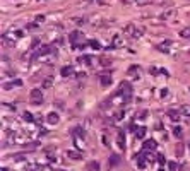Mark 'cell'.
Segmentation results:
<instances>
[{
	"mask_svg": "<svg viewBox=\"0 0 190 171\" xmlns=\"http://www.w3.org/2000/svg\"><path fill=\"white\" fill-rule=\"evenodd\" d=\"M175 152H176V156H182V154H183V146H180V144H178Z\"/></svg>",
	"mask_w": 190,
	"mask_h": 171,
	"instance_id": "25",
	"label": "cell"
},
{
	"mask_svg": "<svg viewBox=\"0 0 190 171\" xmlns=\"http://www.w3.org/2000/svg\"><path fill=\"white\" fill-rule=\"evenodd\" d=\"M180 38H185V39H190V27H185L180 31Z\"/></svg>",
	"mask_w": 190,
	"mask_h": 171,
	"instance_id": "14",
	"label": "cell"
},
{
	"mask_svg": "<svg viewBox=\"0 0 190 171\" xmlns=\"http://www.w3.org/2000/svg\"><path fill=\"white\" fill-rule=\"evenodd\" d=\"M134 29H135V24H127V26L123 27V31H122V33H123L125 36H132Z\"/></svg>",
	"mask_w": 190,
	"mask_h": 171,
	"instance_id": "7",
	"label": "cell"
},
{
	"mask_svg": "<svg viewBox=\"0 0 190 171\" xmlns=\"http://www.w3.org/2000/svg\"><path fill=\"white\" fill-rule=\"evenodd\" d=\"M87 168H89V171H98L99 170V164H98V163H91Z\"/></svg>",
	"mask_w": 190,
	"mask_h": 171,
	"instance_id": "23",
	"label": "cell"
},
{
	"mask_svg": "<svg viewBox=\"0 0 190 171\" xmlns=\"http://www.w3.org/2000/svg\"><path fill=\"white\" fill-rule=\"evenodd\" d=\"M99 63H101V67H108L112 62H110L108 58H101V60H99Z\"/></svg>",
	"mask_w": 190,
	"mask_h": 171,
	"instance_id": "24",
	"label": "cell"
},
{
	"mask_svg": "<svg viewBox=\"0 0 190 171\" xmlns=\"http://www.w3.org/2000/svg\"><path fill=\"white\" fill-rule=\"evenodd\" d=\"M168 96V89H161V98H166Z\"/></svg>",
	"mask_w": 190,
	"mask_h": 171,
	"instance_id": "30",
	"label": "cell"
},
{
	"mask_svg": "<svg viewBox=\"0 0 190 171\" xmlns=\"http://www.w3.org/2000/svg\"><path fill=\"white\" fill-rule=\"evenodd\" d=\"M168 116H170L173 122H178L180 120V111H175V110H170L168 111Z\"/></svg>",
	"mask_w": 190,
	"mask_h": 171,
	"instance_id": "11",
	"label": "cell"
},
{
	"mask_svg": "<svg viewBox=\"0 0 190 171\" xmlns=\"http://www.w3.org/2000/svg\"><path fill=\"white\" fill-rule=\"evenodd\" d=\"M144 133H146V127H140V128H137L135 137H137V139H142V137H144Z\"/></svg>",
	"mask_w": 190,
	"mask_h": 171,
	"instance_id": "18",
	"label": "cell"
},
{
	"mask_svg": "<svg viewBox=\"0 0 190 171\" xmlns=\"http://www.w3.org/2000/svg\"><path fill=\"white\" fill-rule=\"evenodd\" d=\"M173 135H175L176 139H182V135H183V133H182V128H180V127H175V128H173Z\"/></svg>",
	"mask_w": 190,
	"mask_h": 171,
	"instance_id": "20",
	"label": "cell"
},
{
	"mask_svg": "<svg viewBox=\"0 0 190 171\" xmlns=\"http://www.w3.org/2000/svg\"><path fill=\"white\" fill-rule=\"evenodd\" d=\"M189 2H190V0H189Z\"/></svg>",
	"mask_w": 190,
	"mask_h": 171,
	"instance_id": "32",
	"label": "cell"
},
{
	"mask_svg": "<svg viewBox=\"0 0 190 171\" xmlns=\"http://www.w3.org/2000/svg\"><path fill=\"white\" fill-rule=\"evenodd\" d=\"M67 157H70V159H81L82 154H81V152H76V151H67Z\"/></svg>",
	"mask_w": 190,
	"mask_h": 171,
	"instance_id": "13",
	"label": "cell"
},
{
	"mask_svg": "<svg viewBox=\"0 0 190 171\" xmlns=\"http://www.w3.org/2000/svg\"><path fill=\"white\" fill-rule=\"evenodd\" d=\"M22 86L21 80H14V82H9V84H3V89H10V87H19Z\"/></svg>",
	"mask_w": 190,
	"mask_h": 171,
	"instance_id": "12",
	"label": "cell"
},
{
	"mask_svg": "<svg viewBox=\"0 0 190 171\" xmlns=\"http://www.w3.org/2000/svg\"><path fill=\"white\" fill-rule=\"evenodd\" d=\"M175 14H176V10H175V9H166V10H163V12L159 14V19H161V21H168V19H171Z\"/></svg>",
	"mask_w": 190,
	"mask_h": 171,
	"instance_id": "3",
	"label": "cell"
},
{
	"mask_svg": "<svg viewBox=\"0 0 190 171\" xmlns=\"http://www.w3.org/2000/svg\"><path fill=\"white\" fill-rule=\"evenodd\" d=\"M137 164H139V168H144V166H146V163H144V156H142V154H137Z\"/></svg>",
	"mask_w": 190,
	"mask_h": 171,
	"instance_id": "17",
	"label": "cell"
},
{
	"mask_svg": "<svg viewBox=\"0 0 190 171\" xmlns=\"http://www.w3.org/2000/svg\"><path fill=\"white\" fill-rule=\"evenodd\" d=\"M180 113H183V115H187L190 118V106H187V104H183L182 108H180Z\"/></svg>",
	"mask_w": 190,
	"mask_h": 171,
	"instance_id": "19",
	"label": "cell"
},
{
	"mask_svg": "<svg viewBox=\"0 0 190 171\" xmlns=\"http://www.w3.org/2000/svg\"><path fill=\"white\" fill-rule=\"evenodd\" d=\"M101 86H108L110 82H112V79H110V76H101Z\"/></svg>",
	"mask_w": 190,
	"mask_h": 171,
	"instance_id": "16",
	"label": "cell"
},
{
	"mask_svg": "<svg viewBox=\"0 0 190 171\" xmlns=\"http://www.w3.org/2000/svg\"><path fill=\"white\" fill-rule=\"evenodd\" d=\"M158 161H159L161 164H165V163H166V159H165V156H158Z\"/></svg>",
	"mask_w": 190,
	"mask_h": 171,
	"instance_id": "29",
	"label": "cell"
},
{
	"mask_svg": "<svg viewBox=\"0 0 190 171\" xmlns=\"http://www.w3.org/2000/svg\"><path fill=\"white\" fill-rule=\"evenodd\" d=\"M89 45H91V46H93V48H96V50H99V48H101V45H99V43H98V41H91V43H89Z\"/></svg>",
	"mask_w": 190,
	"mask_h": 171,
	"instance_id": "27",
	"label": "cell"
},
{
	"mask_svg": "<svg viewBox=\"0 0 190 171\" xmlns=\"http://www.w3.org/2000/svg\"><path fill=\"white\" fill-rule=\"evenodd\" d=\"M168 166H170V171H176V170H178V164H176L175 161H170V163H168Z\"/></svg>",
	"mask_w": 190,
	"mask_h": 171,
	"instance_id": "22",
	"label": "cell"
},
{
	"mask_svg": "<svg viewBox=\"0 0 190 171\" xmlns=\"http://www.w3.org/2000/svg\"><path fill=\"white\" fill-rule=\"evenodd\" d=\"M127 74L132 77V79H135V80H140V79H142V69H140L139 65H132Z\"/></svg>",
	"mask_w": 190,
	"mask_h": 171,
	"instance_id": "1",
	"label": "cell"
},
{
	"mask_svg": "<svg viewBox=\"0 0 190 171\" xmlns=\"http://www.w3.org/2000/svg\"><path fill=\"white\" fill-rule=\"evenodd\" d=\"M62 76L63 77L74 76V67H70V65H69V67H63V69H62Z\"/></svg>",
	"mask_w": 190,
	"mask_h": 171,
	"instance_id": "9",
	"label": "cell"
},
{
	"mask_svg": "<svg viewBox=\"0 0 190 171\" xmlns=\"http://www.w3.org/2000/svg\"><path fill=\"white\" fill-rule=\"evenodd\" d=\"M46 120H48V123H52V125H57L58 122H60V116H58V113H53V111H52V113L46 116Z\"/></svg>",
	"mask_w": 190,
	"mask_h": 171,
	"instance_id": "6",
	"label": "cell"
},
{
	"mask_svg": "<svg viewBox=\"0 0 190 171\" xmlns=\"http://www.w3.org/2000/svg\"><path fill=\"white\" fill-rule=\"evenodd\" d=\"M123 46V38L120 34H115L112 38V48H122Z\"/></svg>",
	"mask_w": 190,
	"mask_h": 171,
	"instance_id": "5",
	"label": "cell"
},
{
	"mask_svg": "<svg viewBox=\"0 0 190 171\" xmlns=\"http://www.w3.org/2000/svg\"><path fill=\"white\" fill-rule=\"evenodd\" d=\"M24 120H26V122H33V115L26 111V113H24Z\"/></svg>",
	"mask_w": 190,
	"mask_h": 171,
	"instance_id": "26",
	"label": "cell"
},
{
	"mask_svg": "<svg viewBox=\"0 0 190 171\" xmlns=\"http://www.w3.org/2000/svg\"><path fill=\"white\" fill-rule=\"evenodd\" d=\"M144 33H146V27H142V26H135V29H134V33H132L130 38L132 39H139V38L144 36Z\"/></svg>",
	"mask_w": 190,
	"mask_h": 171,
	"instance_id": "4",
	"label": "cell"
},
{
	"mask_svg": "<svg viewBox=\"0 0 190 171\" xmlns=\"http://www.w3.org/2000/svg\"><path fill=\"white\" fill-rule=\"evenodd\" d=\"M151 0H123V3H135V5H147Z\"/></svg>",
	"mask_w": 190,
	"mask_h": 171,
	"instance_id": "10",
	"label": "cell"
},
{
	"mask_svg": "<svg viewBox=\"0 0 190 171\" xmlns=\"http://www.w3.org/2000/svg\"><path fill=\"white\" fill-rule=\"evenodd\" d=\"M154 3H158V5H165V3H168V0H152Z\"/></svg>",
	"mask_w": 190,
	"mask_h": 171,
	"instance_id": "28",
	"label": "cell"
},
{
	"mask_svg": "<svg viewBox=\"0 0 190 171\" xmlns=\"http://www.w3.org/2000/svg\"><path fill=\"white\" fill-rule=\"evenodd\" d=\"M29 98H31V101H33L34 104H39V103L43 101V93H41V89H33L31 94H29Z\"/></svg>",
	"mask_w": 190,
	"mask_h": 171,
	"instance_id": "2",
	"label": "cell"
},
{
	"mask_svg": "<svg viewBox=\"0 0 190 171\" xmlns=\"http://www.w3.org/2000/svg\"><path fill=\"white\" fill-rule=\"evenodd\" d=\"M118 146H120V149H123V146H125V139H123V133H120V135H118Z\"/></svg>",
	"mask_w": 190,
	"mask_h": 171,
	"instance_id": "21",
	"label": "cell"
},
{
	"mask_svg": "<svg viewBox=\"0 0 190 171\" xmlns=\"http://www.w3.org/2000/svg\"><path fill=\"white\" fill-rule=\"evenodd\" d=\"M154 149H156V142H154L152 139L144 142V151H154Z\"/></svg>",
	"mask_w": 190,
	"mask_h": 171,
	"instance_id": "8",
	"label": "cell"
},
{
	"mask_svg": "<svg viewBox=\"0 0 190 171\" xmlns=\"http://www.w3.org/2000/svg\"><path fill=\"white\" fill-rule=\"evenodd\" d=\"M52 86H53V79H52V77H46V79L43 80V87L48 89V87H52Z\"/></svg>",
	"mask_w": 190,
	"mask_h": 171,
	"instance_id": "15",
	"label": "cell"
},
{
	"mask_svg": "<svg viewBox=\"0 0 190 171\" xmlns=\"http://www.w3.org/2000/svg\"><path fill=\"white\" fill-rule=\"evenodd\" d=\"M43 21H45V17H43V16H38V17H36V22H43Z\"/></svg>",
	"mask_w": 190,
	"mask_h": 171,
	"instance_id": "31",
	"label": "cell"
}]
</instances>
